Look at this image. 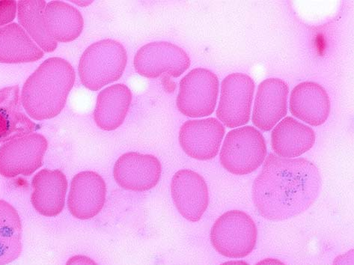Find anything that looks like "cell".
<instances>
[{
    "mask_svg": "<svg viewBox=\"0 0 354 265\" xmlns=\"http://www.w3.org/2000/svg\"><path fill=\"white\" fill-rule=\"evenodd\" d=\"M221 265H250L248 262L243 261H230L225 262Z\"/></svg>",
    "mask_w": 354,
    "mask_h": 265,
    "instance_id": "obj_28",
    "label": "cell"
},
{
    "mask_svg": "<svg viewBox=\"0 0 354 265\" xmlns=\"http://www.w3.org/2000/svg\"><path fill=\"white\" fill-rule=\"evenodd\" d=\"M225 133L224 126L215 118L189 120L180 127L179 143L189 157L212 160L220 151Z\"/></svg>",
    "mask_w": 354,
    "mask_h": 265,
    "instance_id": "obj_10",
    "label": "cell"
},
{
    "mask_svg": "<svg viewBox=\"0 0 354 265\" xmlns=\"http://www.w3.org/2000/svg\"><path fill=\"white\" fill-rule=\"evenodd\" d=\"M133 63L136 71L145 77H179L189 68L190 59L177 45L156 42L143 46L136 53Z\"/></svg>",
    "mask_w": 354,
    "mask_h": 265,
    "instance_id": "obj_7",
    "label": "cell"
},
{
    "mask_svg": "<svg viewBox=\"0 0 354 265\" xmlns=\"http://www.w3.org/2000/svg\"><path fill=\"white\" fill-rule=\"evenodd\" d=\"M218 94L219 80L214 73L195 68L180 82L176 100L178 111L192 118L211 116L215 111Z\"/></svg>",
    "mask_w": 354,
    "mask_h": 265,
    "instance_id": "obj_6",
    "label": "cell"
},
{
    "mask_svg": "<svg viewBox=\"0 0 354 265\" xmlns=\"http://www.w3.org/2000/svg\"><path fill=\"white\" fill-rule=\"evenodd\" d=\"M45 7L46 2L42 0H21L18 2V21L43 51L51 53L57 49L58 44L48 30Z\"/></svg>",
    "mask_w": 354,
    "mask_h": 265,
    "instance_id": "obj_23",
    "label": "cell"
},
{
    "mask_svg": "<svg viewBox=\"0 0 354 265\" xmlns=\"http://www.w3.org/2000/svg\"><path fill=\"white\" fill-rule=\"evenodd\" d=\"M255 83L241 73L227 76L222 82L216 116L230 129L247 125L250 120Z\"/></svg>",
    "mask_w": 354,
    "mask_h": 265,
    "instance_id": "obj_9",
    "label": "cell"
},
{
    "mask_svg": "<svg viewBox=\"0 0 354 265\" xmlns=\"http://www.w3.org/2000/svg\"><path fill=\"white\" fill-rule=\"evenodd\" d=\"M267 155L265 137L255 127L245 126L226 135L220 154L223 167L235 176L250 174Z\"/></svg>",
    "mask_w": 354,
    "mask_h": 265,
    "instance_id": "obj_4",
    "label": "cell"
},
{
    "mask_svg": "<svg viewBox=\"0 0 354 265\" xmlns=\"http://www.w3.org/2000/svg\"><path fill=\"white\" fill-rule=\"evenodd\" d=\"M45 22L51 37L57 42L77 39L84 30L83 16L75 7L61 1H52L44 10Z\"/></svg>",
    "mask_w": 354,
    "mask_h": 265,
    "instance_id": "obj_21",
    "label": "cell"
},
{
    "mask_svg": "<svg viewBox=\"0 0 354 265\" xmlns=\"http://www.w3.org/2000/svg\"><path fill=\"white\" fill-rule=\"evenodd\" d=\"M128 62L124 46L113 39H104L89 46L79 63L82 84L92 91L119 80Z\"/></svg>",
    "mask_w": 354,
    "mask_h": 265,
    "instance_id": "obj_3",
    "label": "cell"
},
{
    "mask_svg": "<svg viewBox=\"0 0 354 265\" xmlns=\"http://www.w3.org/2000/svg\"><path fill=\"white\" fill-rule=\"evenodd\" d=\"M258 230L248 214L233 210L225 212L214 223L211 232L214 248L223 257L241 259L256 248Z\"/></svg>",
    "mask_w": 354,
    "mask_h": 265,
    "instance_id": "obj_5",
    "label": "cell"
},
{
    "mask_svg": "<svg viewBox=\"0 0 354 265\" xmlns=\"http://www.w3.org/2000/svg\"><path fill=\"white\" fill-rule=\"evenodd\" d=\"M171 193L178 212L190 222H198L209 203L206 182L197 172L178 171L171 180Z\"/></svg>",
    "mask_w": 354,
    "mask_h": 265,
    "instance_id": "obj_11",
    "label": "cell"
},
{
    "mask_svg": "<svg viewBox=\"0 0 354 265\" xmlns=\"http://www.w3.org/2000/svg\"><path fill=\"white\" fill-rule=\"evenodd\" d=\"M66 265H97V264L86 255H78L69 259Z\"/></svg>",
    "mask_w": 354,
    "mask_h": 265,
    "instance_id": "obj_25",
    "label": "cell"
},
{
    "mask_svg": "<svg viewBox=\"0 0 354 265\" xmlns=\"http://www.w3.org/2000/svg\"><path fill=\"white\" fill-rule=\"evenodd\" d=\"M333 265H353V250L335 259Z\"/></svg>",
    "mask_w": 354,
    "mask_h": 265,
    "instance_id": "obj_26",
    "label": "cell"
},
{
    "mask_svg": "<svg viewBox=\"0 0 354 265\" xmlns=\"http://www.w3.org/2000/svg\"><path fill=\"white\" fill-rule=\"evenodd\" d=\"M132 102V93L126 85L109 86L97 95L94 120L104 131H111L124 122Z\"/></svg>",
    "mask_w": 354,
    "mask_h": 265,
    "instance_id": "obj_19",
    "label": "cell"
},
{
    "mask_svg": "<svg viewBox=\"0 0 354 265\" xmlns=\"http://www.w3.org/2000/svg\"><path fill=\"white\" fill-rule=\"evenodd\" d=\"M43 57L44 52L19 24L0 28V63L33 62Z\"/></svg>",
    "mask_w": 354,
    "mask_h": 265,
    "instance_id": "obj_20",
    "label": "cell"
},
{
    "mask_svg": "<svg viewBox=\"0 0 354 265\" xmlns=\"http://www.w3.org/2000/svg\"><path fill=\"white\" fill-rule=\"evenodd\" d=\"M256 265H286L283 262L276 259H266L258 262Z\"/></svg>",
    "mask_w": 354,
    "mask_h": 265,
    "instance_id": "obj_27",
    "label": "cell"
},
{
    "mask_svg": "<svg viewBox=\"0 0 354 265\" xmlns=\"http://www.w3.org/2000/svg\"><path fill=\"white\" fill-rule=\"evenodd\" d=\"M75 78L74 68L64 59L45 60L23 87L21 103L27 114L37 121L57 116L66 106Z\"/></svg>",
    "mask_w": 354,
    "mask_h": 265,
    "instance_id": "obj_2",
    "label": "cell"
},
{
    "mask_svg": "<svg viewBox=\"0 0 354 265\" xmlns=\"http://www.w3.org/2000/svg\"><path fill=\"white\" fill-rule=\"evenodd\" d=\"M322 188L320 172L311 161L270 154L253 182L252 197L263 218L283 221L307 211L319 198Z\"/></svg>",
    "mask_w": 354,
    "mask_h": 265,
    "instance_id": "obj_1",
    "label": "cell"
},
{
    "mask_svg": "<svg viewBox=\"0 0 354 265\" xmlns=\"http://www.w3.org/2000/svg\"><path fill=\"white\" fill-rule=\"evenodd\" d=\"M17 3L12 0H0V26L12 22L16 15Z\"/></svg>",
    "mask_w": 354,
    "mask_h": 265,
    "instance_id": "obj_24",
    "label": "cell"
},
{
    "mask_svg": "<svg viewBox=\"0 0 354 265\" xmlns=\"http://www.w3.org/2000/svg\"><path fill=\"white\" fill-rule=\"evenodd\" d=\"M315 143V133L292 117H286L271 134L272 149L283 158H294L310 151Z\"/></svg>",
    "mask_w": 354,
    "mask_h": 265,
    "instance_id": "obj_17",
    "label": "cell"
},
{
    "mask_svg": "<svg viewBox=\"0 0 354 265\" xmlns=\"http://www.w3.org/2000/svg\"><path fill=\"white\" fill-rule=\"evenodd\" d=\"M48 143L44 136L31 134L5 143L0 147V175L30 176L43 163Z\"/></svg>",
    "mask_w": 354,
    "mask_h": 265,
    "instance_id": "obj_8",
    "label": "cell"
},
{
    "mask_svg": "<svg viewBox=\"0 0 354 265\" xmlns=\"http://www.w3.org/2000/svg\"><path fill=\"white\" fill-rule=\"evenodd\" d=\"M289 88L283 80L269 78L259 86L252 123L263 131L273 129L288 111Z\"/></svg>",
    "mask_w": 354,
    "mask_h": 265,
    "instance_id": "obj_14",
    "label": "cell"
},
{
    "mask_svg": "<svg viewBox=\"0 0 354 265\" xmlns=\"http://www.w3.org/2000/svg\"><path fill=\"white\" fill-rule=\"evenodd\" d=\"M113 176L117 184L124 190H149L160 181L161 164L153 155L128 152L115 162Z\"/></svg>",
    "mask_w": 354,
    "mask_h": 265,
    "instance_id": "obj_12",
    "label": "cell"
},
{
    "mask_svg": "<svg viewBox=\"0 0 354 265\" xmlns=\"http://www.w3.org/2000/svg\"><path fill=\"white\" fill-rule=\"evenodd\" d=\"M17 86L0 89V143L32 134L38 125L23 111Z\"/></svg>",
    "mask_w": 354,
    "mask_h": 265,
    "instance_id": "obj_18",
    "label": "cell"
},
{
    "mask_svg": "<svg viewBox=\"0 0 354 265\" xmlns=\"http://www.w3.org/2000/svg\"><path fill=\"white\" fill-rule=\"evenodd\" d=\"M22 251V224L16 209L0 199V265L20 257Z\"/></svg>",
    "mask_w": 354,
    "mask_h": 265,
    "instance_id": "obj_22",
    "label": "cell"
},
{
    "mask_svg": "<svg viewBox=\"0 0 354 265\" xmlns=\"http://www.w3.org/2000/svg\"><path fill=\"white\" fill-rule=\"evenodd\" d=\"M290 111L308 125H322L328 120L330 113L329 95L319 84L304 82L290 93Z\"/></svg>",
    "mask_w": 354,
    "mask_h": 265,
    "instance_id": "obj_16",
    "label": "cell"
},
{
    "mask_svg": "<svg viewBox=\"0 0 354 265\" xmlns=\"http://www.w3.org/2000/svg\"><path fill=\"white\" fill-rule=\"evenodd\" d=\"M31 203L36 212L53 217L59 215L66 204L68 181L60 170H43L32 181Z\"/></svg>",
    "mask_w": 354,
    "mask_h": 265,
    "instance_id": "obj_15",
    "label": "cell"
},
{
    "mask_svg": "<svg viewBox=\"0 0 354 265\" xmlns=\"http://www.w3.org/2000/svg\"><path fill=\"white\" fill-rule=\"evenodd\" d=\"M106 195V183L101 176L93 171L81 172L71 181L69 212L80 220L92 219L101 212Z\"/></svg>",
    "mask_w": 354,
    "mask_h": 265,
    "instance_id": "obj_13",
    "label": "cell"
}]
</instances>
